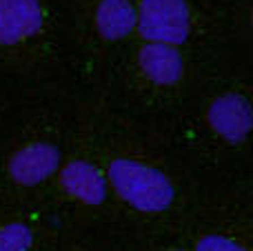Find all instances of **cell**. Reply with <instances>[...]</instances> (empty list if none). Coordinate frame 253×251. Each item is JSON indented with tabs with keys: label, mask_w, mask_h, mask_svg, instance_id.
Returning <instances> with one entry per match:
<instances>
[{
	"label": "cell",
	"mask_w": 253,
	"mask_h": 251,
	"mask_svg": "<svg viewBox=\"0 0 253 251\" xmlns=\"http://www.w3.org/2000/svg\"><path fill=\"white\" fill-rule=\"evenodd\" d=\"M105 176L116 196L140 213H162L175 200V187L171 178L162 169L140 160H111Z\"/></svg>",
	"instance_id": "obj_1"
},
{
	"label": "cell",
	"mask_w": 253,
	"mask_h": 251,
	"mask_svg": "<svg viewBox=\"0 0 253 251\" xmlns=\"http://www.w3.org/2000/svg\"><path fill=\"white\" fill-rule=\"evenodd\" d=\"M135 16V31L144 42L178 47L191 34V9L187 0H140Z\"/></svg>",
	"instance_id": "obj_2"
},
{
	"label": "cell",
	"mask_w": 253,
	"mask_h": 251,
	"mask_svg": "<svg viewBox=\"0 0 253 251\" xmlns=\"http://www.w3.org/2000/svg\"><path fill=\"white\" fill-rule=\"evenodd\" d=\"M44 22L40 0H0V47L34 38Z\"/></svg>",
	"instance_id": "obj_6"
},
{
	"label": "cell",
	"mask_w": 253,
	"mask_h": 251,
	"mask_svg": "<svg viewBox=\"0 0 253 251\" xmlns=\"http://www.w3.org/2000/svg\"><path fill=\"white\" fill-rule=\"evenodd\" d=\"M173 251H182V249H173Z\"/></svg>",
	"instance_id": "obj_11"
},
{
	"label": "cell",
	"mask_w": 253,
	"mask_h": 251,
	"mask_svg": "<svg viewBox=\"0 0 253 251\" xmlns=\"http://www.w3.org/2000/svg\"><path fill=\"white\" fill-rule=\"evenodd\" d=\"M58 182L65 189L67 196L74 200L87 205V207H98L109 196V182L107 176L87 160H69L58 169Z\"/></svg>",
	"instance_id": "obj_5"
},
{
	"label": "cell",
	"mask_w": 253,
	"mask_h": 251,
	"mask_svg": "<svg viewBox=\"0 0 253 251\" xmlns=\"http://www.w3.org/2000/svg\"><path fill=\"white\" fill-rule=\"evenodd\" d=\"M62 167V154L51 142H29L13 151L7 163V171L16 185L38 187L56 176Z\"/></svg>",
	"instance_id": "obj_4"
},
{
	"label": "cell",
	"mask_w": 253,
	"mask_h": 251,
	"mask_svg": "<svg viewBox=\"0 0 253 251\" xmlns=\"http://www.w3.org/2000/svg\"><path fill=\"white\" fill-rule=\"evenodd\" d=\"M193 251H249L242 243L227 238L222 234H207L196 243Z\"/></svg>",
	"instance_id": "obj_10"
},
{
	"label": "cell",
	"mask_w": 253,
	"mask_h": 251,
	"mask_svg": "<svg viewBox=\"0 0 253 251\" xmlns=\"http://www.w3.org/2000/svg\"><path fill=\"white\" fill-rule=\"evenodd\" d=\"M207 125L229 145H242L253 127V111L247 96L238 91L220 93L207 107Z\"/></svg>",
	"instance_id": "obj_3"
},
{
	"label": "cell",
	"mask_w": 253,
	"mask_h": 251,
	"mask_svg": "<svg viewBox=\"0 0 253 251\" xmlns=\"http://www.w3.org/2000/svg\"><path fill=\"white\" fill-rule=\"evenodd\" d=\"M138 65L144 78L160 87H171L182 80L184 60L182 53L173 44L144 42L138 51Z\"/></svg>",
	"instance_id": "obj_7"
},
{
	"label": "cell",
	"mask_w": 253,
	"mask_h": 251,
	"mask_svg": "<svg viewBox=\"0 0 253 251\" xmlns=\"http://www.w3.org/2000/svg\"><path fill=\"white\" fill-rule=\"evenodd\" d=\"M135 4L131 0H100L93 13V25L100 38L116 42L135 31Z\"/></svg>",
	"instance_id": "obj_8"
},
{
	"label": "cell",
	"mask_w": 253,
	"mask_h": 251,
	"mask_svg": "<svg viewBox=\"0 0 253 251\" xmlns=\"http://www.w3.org/2000/svg\"><path fill=\"white\" fill-rule=\"evenodd\" d=\"M34 247V229L27 222L13 220L0 227V251H29Z\"/></svg>",
	"instance_id": "obj_9"
}]
</instances>
